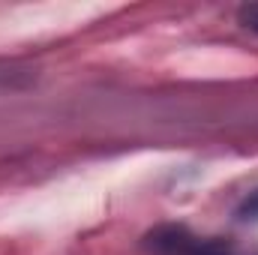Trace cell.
I'll return each mask as SVG.
<instances>
[{
  "mask_svg": "<svg viewBox=\"0 0 258 255\" xmlns=\"http://www.w3.org/2000/svg\"><path fill=\"white\" fill-rule=\"evenodd\" d=\"M240 219H258V192H252L243 204H240Z\"/></svg>",
  "mask_w": 258,
  "mask_h": 255,
  "instance_id": "277c9868",
  "label": "cell"
},
{
  "mask_svg": "<svg viewBox=\"0 0 258 255\" xmlns=\"http://www.w3.org/2000/svg\"><path fill=\"white\" fill-rule=\"evenodd\" d=\"M237 18H240V24H243L246 30L258 33V3H246V6H240V9H237Z\"/></svg>",
  "mask_w": 258,
  "mask_h": 255,
  "instance_id": "3957f363",
  "label": "cell"
},
{
  "mask_svg": "<svg viewBox=\"0 0 258 255\" xmlns=\"http://www.w3.org/2000/svg\"><path fill=\"white\" fill-rule=\"evenodd\" d=\"M192 240L195 237L186 228H180V225H162L153 234H147V249L153 255H180Z\"/></svg>",
  "mask_w": 258,
  "mask_h": 255,
  "instance_id": "6da1fadb",
  "label": "cell"
},
{
  "mask_svg": "<svg viewBox=\"0 0 258 255\" xmlns=\"http://www.w3.org/2000/svg\"><path fill=\"white\" fill-rule=\"evenodd\" d=\"M180 255H231V246H228V243H222V240H207V243L192 240V243H189Z\"/></svg>",
  "mask_w": 258,
  "mask_h": 255,
  "instance_id": "7a4b0ae2",
  "label": "cell"
}]
</instances>
